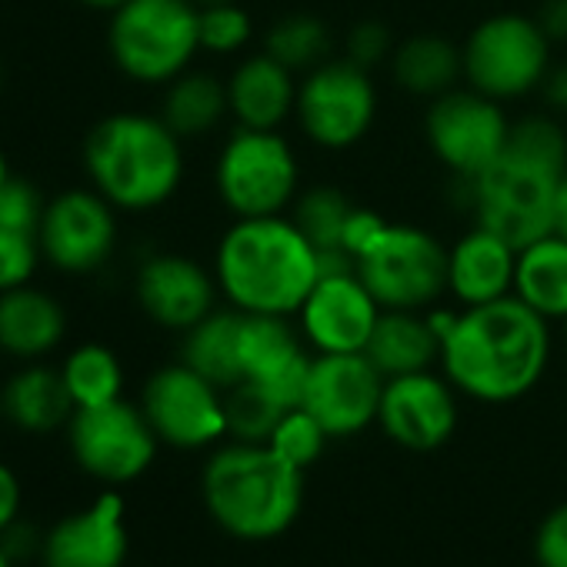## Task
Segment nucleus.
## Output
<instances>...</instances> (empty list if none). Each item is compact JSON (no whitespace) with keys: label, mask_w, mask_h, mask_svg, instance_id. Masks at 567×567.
I'll use <instances>...</instances> for the list:
<instances>
[{"label":"nucleus","mask_w":567,"mask_h":567,"mask_svg":"<svg viewBox=\"0 0 567 567\" xmlns=\"http://www.w3.org/2000/svg\"><path fill=\"white\" fill-rule=\"evenodd\" d=\"M550 321L524 301L501 298L481 308H461L441 341V371L467 398L507 404L524 398L547 371Z\"/></svg>","instance_id":"nucleus-1"},{"label":"nucleus","mask_w":567,"mask_h":567,"mask_svg":"<svg viewBox=\"0 0 567 567\" xmlns=\"http://www.w3.org/2000/svg\"><path fill=\"white\" fill-rule=\"evenodd\" d=\"M210 270L227 308L240 315L298 318L321 277V260L291 214L234 217L217 240Z\"/></svg>","instance_id":"nucleus-2"},{"label":"nucleus","mask_w":567,"mask_h":567,"mask_svg":"<svg viewBox=\"0 0 567 567\" xmlns=\"http://www.w3.org/2000/svg\"><path fill=\"white\" fill-rule=\"evenodd\" d=\"M84 171L117 210L164 207L184 181V141L157 114L117 111L84 137Z\"/></svg>","instance_id":"nucleus-3"},{"label":"nucleus","mask_w":567,"mask_h":567,"mask_svg":"<svg viewBox=\"0 0 567 567\" xmlns=\"http://www.w3.org/2000/svg\"><path fill=\"white\" fill-rule=\"evenodd\" d=\"M210 517L234 537L267 540L284 534L301 514L305 471L267 444L234 441L210 454L200 477Z\"/></svg>","instance_id":"nucleus-4"},{"label":"nucleus","mask_w":567,"mask_h":567,"mask_svg":"<svg viewBox=\"0 0 567 567\" xmlns=\"http://www.w3.org/2000/svg\"><path fill=\"white\" fill-rule=\"evenodd\" d=\"M200 8L194 0H127L111 14L114 68L147 87H167L200 54Z\"/></svg>","instance_id":"nucleus-5"},{"label":"nucleus","mask_w":567,"mask_h":567,"mask_svg":"<svg viewBox=\"0 0 567 567\" xmlns=\"http://www.w3.org/2000/svg\"><path fill=\"white\" fill-rule=\"evenodd\" d=\"M214 190L234 217L288 214L301 194L295 144L280 131L237 127L217 154Z\"/></svg>","instance_id":"nucleus-6"},{"label":"nucleus","mask_w":567,"mask_h":567,"mask_svg":"<svg viewBox=\"0 0 567 567\" xmlns=\"http://www.w3.org/2000/svg\"><path fill=\"white\" fill-rule=\"evenodd\" d=\"M464 84L507 104L540 91L554 64V44L537 28L534 14L497 11L477 21L464 44Z\"/></svg>","instance_id":"nucleus-7"},{"label":"nucleus","mask_w":567,"mask_h":567,"mask_svg":"<svg viewBox=\"0 0 567 567\" xmlns=\"http://www.w3.org/2000/svg\"><path fill=\"white\" fill-rule=\"evenodd\" d=\"M560 177V171H550L504 147V154L484 174L471 177L467 214L474 217V224L494 230L520 250L554 230Z\"/></svg>","instance_id":"nucleus-8"},{"label":"nucleus","mask_w":567,"mask_h":567,"mask_svg":"<svg viewBox=\"0 0 567 567\" xmlns=\"http://www.w3.org/2000/svg\"><path fill=\"white\" fill-rule=\"evenodd\" d=\"M358 277L384 311H424L447 295V244L414 224L388 230L358 257Z\"/></svg>","instance_id":"nucleus-9"},{"label":"nucleus","mask_w":567,"mask_h":567,"mask_svg":"<svg viewBox=\"0 0 567 567\" xmlns=\"http://www.w3.org/2000/svg\"><path fill=\"white\" fill-rule=\"evenodd\" d=\"M301 134L321 151L358 147L378 121V87L371 71L348 58H331L308 71L298 87L295 107Z\"/></svg>","instance_id":"nucleus-10"},{"label":"nucleus","mask_w":567,"mask_h":567,"mask_svg":"<svg viewBox=\"0 0 567 567\" xmlns=\"http://www.w3.org/2000/svg\"><path fill=\"white\" fill-rule=\"evenodd\" d=\"M511 124L501 101L461 84L427 101L424 141L451 177H477L504 154Z\"/></svg>","instance_id":"nucleus-11"},{"label":"nucleus","mask_w":567,"mask_h":567,"mask_svg":"<svg viewBox=\"0 0 567 567\" xmlns=\"http://www.w3.org/2000/svg\"><path fill=\"white\" fill-rule=\"evenodd\" d=\"M68 444L84 474L117 487L137 481L154 464L161 437L141 404L117 398L101 408H78L68 421Z\"/></svg>","instance_id":"nucleus-12"},{"label":"nucleus","mask_w":567,"mask_h":567,"mask_svg":"<svg viewBox=\"0 0 567 567\" xmlns=\"http://www.w3.org/2000/svg\"><path fill=\"white\" fill-rule=\"evenodd\" d=\"M117 234V207L94 187L54 194L38 227L44 260L71 277L97 274L114 257Z\"/></svg>","instance_id":"nucleus-13"},{"label":"nucleus","mask_w":567,"mask_h":567,"mask_svg":"<svg viewBox=\"0 0 567 567\" xmlns=\"http://www.w3.org/2000/svg\"><path fill=\"white\" fill-rule=\"evenodd\" d=\"M141 411L161 444L177 451H197L227 437L224 391L184 361L157 368L147 378L141 391Z\"/></svg>","instance_id":"nucleus-14"},{"label":"nucleus","mask_w":567,"mask_h":567,"mask_svg":"<svg viewBox=\"0 0 567 567\" xmlns=\"http://www.w3.org/2000/svg\"><path fill=\"white\" fill-rule=\"evenodd\" d=\"M384 374L368 354H318L308 371L301 408L318 417L331 437H354L378 421Z\"/></svg>","instance_id":"nucleus-15"},{"label":"nucleus","mask_w":567,"mask_h":567,"mask_svg":"<svg viewBox=\"0 0 567 567\" xmlns=\"http://www.w3.org/2000/svg\"><path fill=\"white\" fill-rule=\"evenodd\" d=\"M381 315L358 270L321 274L298 311V331L318 354H364Z\"/></svg>","instance_id":"nucleus-16"},{"label":"nucleus","mask_w":567,"mask_h":567,"mask_svg":"<svg viewBox=\"0 0 567 567\" xmlns=\"http://www.w3.org/2000/svg\"><path fill=\"white\" fill-rule=\"evenodd\" d=\"M134 298L141 311L164 331H190L210 311H217V277L187 254L157 250L137 264Z\"/></svg>","instance_id":"nucleus-17"},{"label":"nucleus","mask_w":567,"mask_h":567,"mask_svg":"<svg viewBox=\"0 0 567 567\" xmlns=\"http://www.w3.org/2000/svg\"><path fill=\"white\" fill-rule=\"evenodd\" d=\"M457 388L434 374L414 371L384 381L378 424L408 451H434L457 431Z\"/></svg>","instance_id":"nucleus-18"},{"label":"nucleus","mask_w":567,"mask_h":567,"mask_svg":"<svg viewBox=\"0 0 567 567\" xmlns=\"http://www.w3.org/2000/svg\"><path fill=\"white\" fill-rule=\"evenodd\" d=\"M291 318L240 315V371L244 381L267 388L284 408H301L311 354Z\"/></svg>","instance_id":"nucleus-19"},{"label":"nucleus","mask_w":567,"mask_h":567,"mask_svg":"<svg viewBox=\"0 0 567 567\" xmlns=\"http://www.w3.org/2000/svg\"><path fill=\"white\" fill-rule=\"evenodd\" d=\"M127 544L124 497L107 491L44 534L41 560L44 567H124Z\"/></svg>","instance_id":"nucleus-20"},{"label":"nucleus","mask_w":567,"mask_h":567,"mask_svg":"<svg viewBox=\"0 0 567 567\" xmlns=\"http://www.w3.org/2000/svg\"><path fill=\"white\" fill-rule=\"evenodd\" d=\"M517 247L474 224L447 247V295L461 308H481L514 295Z\"/></svg>","instance_id":"nucleus-21"},{"label":"nucleus","mask_w":567,"mask_h":567,"mask_svg":"<svg viewBox=\"0 0 567 567\" xmlns=\"http://www.w3.org/2000/svg\"><path fill=\"white\" fill-rule=\"evenodd\" d=\"M298 74L274 61L267 51L247 54L227 78V104L237 127L280 131L298 107Z\"/></svg>","instance_id":"nucleus-22"},{"label":"nucleus","mask_w":567,"mask_h":567,"mask_svg":"<svg viewBox=\"0 0 567 567\" xmlns=\"http://www.w3.org/2000/svg\"><path fill=\"white\" fill-rule=\"evenodd\" d=\"M68 334V311L31 284L0 295V354L14 361H44Z\"/></svg>","instance_id":"nucleus-23"},{"label":"nucleus","mask_w":567,"mask_h":567,"mask_svg":"<svg viewBox=\"0 0 567 567\" xmlns=\"http://www.w3.org/2000/svg\"><path fill=\"white\" fill-rule=\"evenodd\" d=\"M388 71L404 94L434 101L464 84V54L461 44H454L451 38L421 31L394 44Z\"/></svg>","instance_id":"nucleus-24"},{"label":"nucleus","mask_w":567,"mask_h":567,"mask_svg":"<svg viewBox=\"0 0 567 567\" xmlns=\"http://www.w3.org/2000/svg\"><path fill=\"white\" fill-rule=\"evenodd\" d=\"M0 394H4V417L24 434H51L58 427H68L78 411L61 368L41 361H28L24 368H18L0 388Z\"/></svg>","instance_id":"nucleus-25"},{"label":"nucleus","mask_w":567,"mask_h":567,"mask_svg":"<svg viewBox=\"0 0 567 567\" xmlns=\"http://www.w3.org/2000/svg\"><path fill=\"white\" fill-rule=\"evenodd\" d=\"M514 298L547 321H567V237L550 230L517 250Z\"/></svg>","instance_id":"nucleus-26"},{"label":"nucleus","mask_w":567,"mask_h":567,"mask_svg":"<svg viewBox=\"0 0 567 567\" xmlns=\"http://www.w3.org/2000/svg\"><path fill=\"white\" fill-rule=\"evenodd\" d=\"M368 361L384 378H401L414 371H431L441 361V341L421 311H384L368 348Z\"/></svg>","instance_id":"nucleus-27"},{"label":"nucleus","mask_w":567,"mask_h":567,"mask_svg":"<svg viewBox=\"0 0 567 567\" xmlns=\"http://www.w3.org/2000/svg\"><path fill=\"white\" fill-rule=\"evenodd\" d=\"M161 117L184 144L214 134L224 124V117H230L227 81H220L210 71H184L164 87Z\"/></svg>","instance_id":"nucleus-28"},{"label":"nucleus","mask_w":567,"mask_h":567,"mask_svg":"<svg viewBox=\"0 0 567 567\" xmlns=\"http://www.w3.org/2000/svg\"><path fill=\"white\" fill-rule=\"evenodd\" d=\"M181 361L194 368L200 378L217 384L220 391L244 381L240 371V311L217 308L204 321H197L190 331H184L181 341Z\"/></svg>","instance_id":"nucleus-29"},{"label":"nucleus","mask_w":567,"mask_h":567,"mask_svg":"<svg viewBox=\"0 0 567 567\" xmlns=\"http://www.w3.org/2000/svg\"><path fill=\"white\" fill-rule=\"evenodd\" d=\"M264 51L280 61L295 74H308L315 68H321L324 61H331L334 51V34L328 28V21H321L318 14H284L277 18L267 31H264Z\"/></svg>","instance_id":"nucleus-30"},{"label":"nucleus","mask_w":567,"mask_h":567,"mask_svg":"<svg viewBox=\"0 0 567 567\" xmlns=\"http://www.w3.org/2000/svg\"><path fill=\"white\" fill-rule=\"evenodd\" d=\"M61 378L74 408H101L124 398V364L107 344L74 348L61 364Z\"/></svg>","instance_id":"nucleus-31"},{"label":"nucleus","mask_w":567,"mask_h":567,"mask_svg":"<svg viewBox=\"0 0 567 567\" xmlns=\"http://www.w3.org/2000/svg\"><path fill=\"white\" fill-rule=\"evenodd\" d=\"M351 210H354V200L338 184H315L298 194L291 217L318 250H331V247H341V234H344Z\"/></svg>","instance_id":"nucleus-32"},{"label":"nucleus","mask_w":567,"mask_h":567,"mask_svg":"<svg viewBox=\"0 0 567 567\" xmlns=\"http://www.w3.org/2000/svg\"><path fill=\"white\" fill-rule=\"evenodd\" d=\"M224 411H227V437L244 444H267L277 421L291 408H284L267 388L254 381H240L224 391Z\"/></svg>","instance_id":"nucleus-33"},{"label":"nucleus","mask_w":567,"mask_h":567,"mask_svg":"<svg viewBox=\"0 0 567 567\" xmlns=\"http://www.w3.org/2000/svg\"><path fill=\"white\" fill-rule=\"evenodd\" d=\"M331 441V434L318 424L315 414H308L305 408H291L284 414L267 441V447L274 454H280L288 464L295 467H311L321 454H324V444Z\"/></svg>","instance_id":"nucleus-34"},{"label":"nucleus","mask_w":567,"mask_h":567,"mask_svg":"<svg viewBox=\"0 0 567 567\" xmlns=\"http://www.w3.org/2000/svg\"><path fill=\"white\" fill-rule=\"evenodd\" d=\"M200 51L217 54V58H230L240 54L250 38H254V21L250 14L237 4H214V8H200Z\"/></svg>","instance_id":"nucleus-35"},{"label":"nucleus","mask_w":567,"mask_h":567,"mask_svg":"<svg viewBox=\"0 0 567 567\" xmlns=\"http://www.w3.org/2000/svg\"><path fill=\"white\" fill-rule=\"evenodd\" d=\"M41 240L38 234L21 230H0V295L31 284L41 264Z\"/></svg>","instance_id":"nucleus-36"},{"label":"nucleus","mask_w":567,"mask_h":567,"mask_svg":"<svg viewBox=\"0 0 567 567\" xmlns=\"http://www.w3.org/2000/svg\"><path fill=\"white\" fill-rule=\"evenodd\" d=\"M44 194L38 184L24 177H11L0 187V230H21V234H38L41 217H44Z\"/></svg>","instance_id":"nucleus-37"},{"label":"nucleus","mask_w":567,"mask_h":567,"mask_svg":"<svg viewBox=\"0 0 567 567\" xmlns=\"http://www.w3.org/2000/svg\"><path fill=\"white\" fill-rule=\"evenodd\" d=\"M391 54H394V38H391V28L384 21L364 18L344 38V58L351 64H358L361 71L388 68Z\"/></svg>","instance_id":"nucleus-38"},{"label":"nucleus","mask_w":567,"mask_h":567,"mask_svg":"<svg viewBox=\"0 0 567 567\" xmlns=\"http://www.w3.org/2000/svg\"><path fill=\"white\" fill-rule=\"evenodd\" d=\"M388 217L381 214V210H374V207H361V204H354V210H351V217H348V224H344V234H341V247L354 257V264H358V257L388 230Z\"/></svg>","instance_id":"nucleus-39"},{"label":"nucleus","mask_w":567,"mask_h":567,"mask_svg":"<svg viewBox=\"0 0 567 567\" xmlns=\"http://www.w3.org/2000/svg\"><path fill=\"white\" fill-rule=\"evenodd\" d=\"M534 550L540 567H567V504L547 514V520L537 530Z\"/></svg>","instance_id":"nucleus-40"},{"label":"nucleus","mask_w":567,"mask_h":567,"mask_svg":"<svg viewBox=\"0 0 567 567\" xmlns=\"http://www.w3.org/2000/svg\"><path fill=\"white\" fill-rule=\"evenodd\" d=\"M41 544H44V534L31 524V520H14L4 534H0V547L4 554L18 564V560H28L34 554H41Z\"/></svg>","instance_id":"nucleus-41"},{"label":"nucleus","mask_w":567,"mask_h":567,"mask_svg":"<svg viewBox=\"0 0 567 567\" xmlns=\"http://www.w3.org/2000/svg\"><path fill=\"white\" fill-rule=\"evenodd\" d=\"M21 501H24V487L18 471L8 461H0V534L21 517Z\"/></svg>","instance_id":"nucleus-42"},{"label":"nucleus","mask_w":567,"mask_h":567,"mask_svg":"<svg viewBox=\"0 0 567 567\" xmlns=\"http://www.w3.org/2000/svg\"><path fill=\"white\" fill-rule=\"evenodd\" d=\"M540 101H544V107L554 114V117H567V61H560V64H550V71L544 74V81H540Z\"/></svg>","instance_id":"nucleus-43"},{"label":"nucleus","mask_w":567,"mask_h":567,"mask_svg":"<svg viewBox=\"0 0 567 567\" xmlns=\"http://www.w3.org/2000/svg\"><path fill=\"white\" fill-rule=\"evenodd\" d=\"M534 21L554 48L567 44V0H540Z\"/></svg>","instance_id":"nucleus-44"},{"label":"nucleus","mask_w":567,"mask_h":567,"mask_svg":"<svg viewBox=\"0 0 567 567\" xmlns=\"http://www.w3.org/2000/svg\"><path fill=\"white\" fill-rule=\"evenodd\" d=\"M554 230L567 237V174L557 184V204H554Z\"/></svg>","instance_id":"nucleus-45"},{"label":"nucleus","mask_w":567,"mask_h":567,"mask_svg":"<svg viewBox=\"0 0 567 567\" xmlns=\"http://www.w3.org/2000/svg\"><path fill=\"white\" fill-rule=\"evenodd\" d=\"M78 4L91 8V11H104V14H114L121 4H127V0H78Z\"/></svg>","instance_id":"nucleus-46"},{"label":"nucleus","mask_w":567,"mask_h":567,"mask_svg":"<svg viewBox=\"0 0 567 567\" xmlns=\"http://www.w3.org/2000/svg\"><path fill=\"white\" fill-rule=\"evenodd\" d=\"M14 174H11V164H8V154L4 151H0V187H4L8 181H11Z\"/></svg>","instance_id":"nucleus-47"},{"label":"nucleus","mask_w":567,"mask_h":567,"mask_svg":"<svg viewBox=\"0 0 567 567\" xmlns=\"http://www.w3.org/2000/svg\"><path fill=\"white\" fill-rule=\"evenodd\" d=\"M197 8H214V4H234V0H194Z\"/></svg>","instance_id":"nucleus-48"},{"label":"nucleus","mask_w":567,"mask_h":567,"mask_svg":"<svg viewBox=\"0 0 567 567\" xmlns=\"http://www.w3.org/2000/svg\"><path fill=\"white\" fill-rule=\"evenodd\" d=\"M0 567H14V560H11V557L4 554V547H0Z\"/></svg>","instance_id":"nucleus-49"},{"label":"nucleus","mask_w":567,"mask_h":567,"mask_svg":"<svg viewBox=\"0 0 567 567\" xmlns=\"http://www.w3.org/2000/svg\"><path fill=\"white\" fill-rule=\"evenodd\" d=\"M0 421H4V394H0Z\"/></svg>","instance_id":"nucleus-50"},{"label":"nucleus","mask_w":567,"mask_h":567,"mask_svg":"<svg viewBox=\"0 0 567 567\" xmlns=\"http://www.w3.org/2000/svg\"><path fill=\"white\" fill-rule=\"evenodd\" d=\"M564 334H567V321H564Z\"/></svg>","instance_id":"nucleus-51"}]
</instances>
